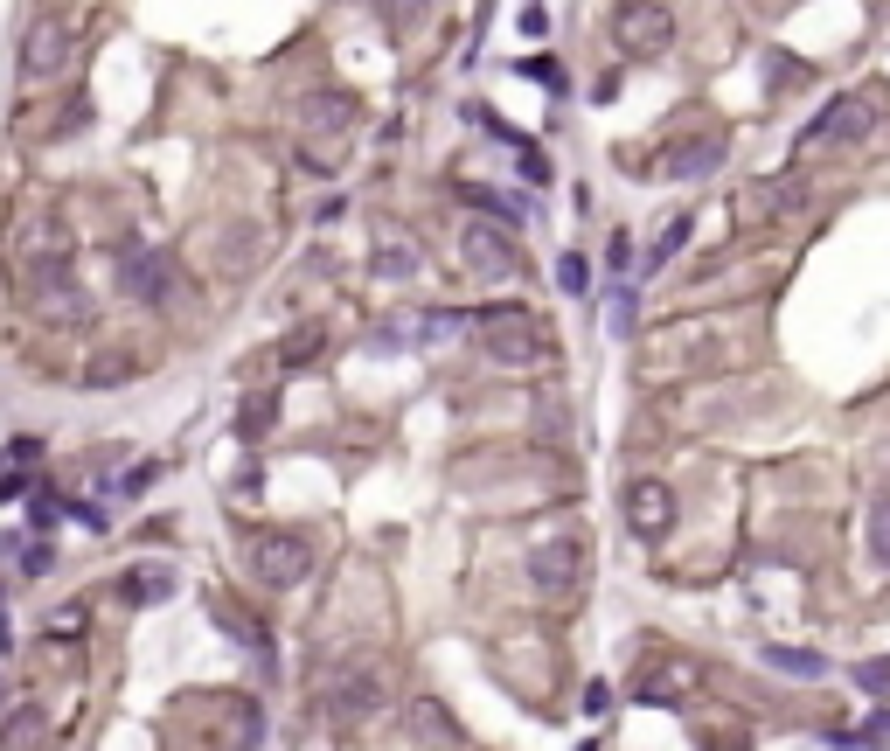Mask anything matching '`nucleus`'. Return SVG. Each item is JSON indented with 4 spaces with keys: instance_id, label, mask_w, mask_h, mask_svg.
Returning <instances> with one entry per match:
<instances>
[{
    "instance_id": "3",
    "label": "nucleus",
    "mask_w": 890,
    "mask_h": 751,
    "mask_svg": "<svg viewBox=\"0 0 890 751\" xmlns=\"http://www.w3.org/2000/svg\"><path fill=\"white\" fill-rule=\"evenodd\" d=\"M870 133H877V98H870V91H849V98H828V105L807 119L800 153H821V147L849 153V147H863Z\"/></svg>"
},
{
    "instance_id": "28",
    "label": "nucleus",
    "mask_w": 890,
    "mask_h": 751,
    "mask_svg": "<svg viewBox=\"0 0 890 751\" xmlns=\"http://www.w3.org/2000/svg\"><path fill=\"white\" fill-rule=\"evenodd\" d=\"M605 703H612V689H605V682H592V689H585V717H605Z\"/></svg>"
},
{
    "instance_id": "10",
    "label": "nucleus",
    "mask_w": 890,
    "mask_h": 751,
    "mask_svg": "<svg viewBox=\"0 0 890 751\" xmlns=\"http://www.w3.org/2000/svg\"><path fill=\"white\" fill-rule=\"evenodd\" d=\"M626 529H633L640 543H661V536L675 529V494H668V480L640 473V480L626 487Z\"/></svg>"
},
{
    "instance_id": "4",
    "label": "nucleus",
    "mask_w": 890,
    "mask_h": 751,
    "mask_svg": "<svg viewBox=\"0 0 890 751\" xmlns=\"http://www.w3.org/2000/svg\"><path fill=\"white\" fill-rule=\"evenodd\" d=\"M70 56H77V21L70 14H35L21 49H14V70H21V84H49V77L70 70Z\"/></svg>"
},
{
    "instance_id": "29",
    "label": "nucleus",
    "mask_w": 890,
    "mask_h": 751,
    "mask_svg": "<svg viewBox=\"0 0 890 751\" xmlns=\"http://www.w3.org/2000/svg\"><path fill=\"white\" fill-rule=\"evenodd\" d=\"M592 98H598V105H612V98H619V70H605V77H598Z\"/></svg>"
},
{
    "instance_id": "16",
    "label": "nucleus",
    "mask_w": 890,
    "mask_h": 751,
    "mask_svg": "<svg viewBox=\"0 0 890 751\" xmlns=\"http://www.w3.org/2000/svg\"><path fill=\"white\" fill-rule=\"evenodd\" d=\"M376 279H418V251L411 244H376Z\"/></svg>"
},
{
    "instance_id": "24",
    "label": "nucleus",
    "mask_w": 890,
    "mask_h": 751,
    "mask_svg": "<svg viewBox=\"0 0 890 751\" xmlns=\"http://www.w3.org/2000/svg\"><path fill=\"white\" fill-rule=\"evenodd\" d=\"M522 181H529V188H543V181H550V160L536 153V140L522 147Z\"/></svg>"
},
{
    "instance_id": "22",
    "label": "nucleus",
    "mask_w": 890,
    "mask_h": 751,
    "mask_svg": "<svg viewBox=\"0 0 890 751\" xmlns=\"http://www.w3.org/2000/svg\"><path fill=\"white\" fill-rule=\"evenodd\" d=\"M313 355H320V327H299L293 341L279 348V362H286V369H299V362H313Z\"/></svg>"
},
{
    "instance_id": "7",
    "label": "nucleus",
    "mask_w": 890,
    "mask_h": 751,
    "mask_svg": "<svg viewBox=\"0 0 890 751\" xmlns=\"http://www.w3.org/2000/svg\"><path fill=\"white\" fill-rule=\"evenodd\" d=\"M459 258H466V272H480V279H522V272H529L522 237L501 230V223H487V216H473V223L459 230Z\"/></svg>"
},
{
    "instance_id": "20",
    "label": "nucleus",
    "mask_w": 890,
    "mask_h": 751,
    "mask_svg": "<svg viewBox=\"0 0 890 751\" xmlns=\"http://www.w3.org/2000/svg\"><path fill=\"white\" fill-rule=\"evenodd\" d=\"M870 557L890 571V494H877V501H870Z\"/></svg>"
},
{
    "instance_id": "5",
    "label": "nucleus",
    "mask_w": 890,
    "mask_h": 751,
    "mask_svg": "<svg viewBox=\"0 0 890 751\" xmlns=\"http://www.w3.org/2000/svg\"><path fill=\"white\" fill-rule=\"evenodd\" d=\"M251 578L265 585V592H293L313 578V536L306 529H265V536H251Z\"/></svg>"
},
{
    "instance_id": "1",
    "label": "nucleus",
    "mask_w": 890,
    "mask_h": 751,
    "mask_svg": "<svg viewBox=\"0 0 890 751\" xmlns=\"http://www.w3.org/2000/svg\"><path fill=\"white\" fill-rule=\"evenodd\" d=\"M466 320H473V341H480L487 362H501V369H536V362H550V334H543V320H536L529 306H480V313H466Z\"/></svg>"
},
{
    "instance_id": "2",
    "label": "nucleus",
    "mask_w": 890,
    "mask_h": 751,
    "mask_svg": "<svg viewBox=\"0 0 890 751\" xmlns=\"http://www.w3.org/2000/svg\"><path fill=\"white\" fill-rule=\"evenodd\" d=\"M522 571H529V592H536V599H578L585 578H592V543H585V529H543V536L529 543Z\"/></svg>"
},
{
    "instance_id": "21",
    "label": "nucleus",
    "mask_w": 890,
    "mask_h": 751,
    "mask_svg": "<svg viewBox=\"0 0 890 751\" xmlns=\"http://www.w3.org/2000/svg\"><path fill=\"white\" fill-rule=\"evenodd\" d=\"M605 272L612 279H633V230H612L605 237Z\"/></svg>"
},
{
    "instance_id": "27",
    "label": "nucleus",
    "mask_w": 890,
    "mask_h": 751,
    "mask_svg": "<svg viewBox=\"0 0 890 751\" xmlns=\"http://www.w3.org/2000/svg\"><path fill=\"white\" fill-rule=\"evenodd\" d=\"M856 682H863V689H890V668L884 661H870V668H856Z\"/></svg>"
},
{
    "instance_id": "25",
    "label": "nucleus",
    "mask_w": 890,
    "mask_h": 751,
    "mask_svg": "<svg viewBox=\"0 0 890 751\" xmlns=\"http://www.w3.org/2000/svg\"><path fill=\"white\" fill-rule=\"evenodd\" d=\"M49 564H56V550H49V543H42V536H35V550H21V571H28V578H42V571H49Z\"/></svg>"
},
{
    "instance_id": "11",
    "label": "nucleus",
    "mask_w": 890,
    "mask_h": 751,
    "mask_svg": "<svg viewBox=\"0 0 890 751\" xmlns=\"http://www.w3.org/2000/svg\"><path fill=\"white\" fill-rule=\"evenodd\" d=\"M724 153H731L724 133H689V140H675L661 153V181H710L724 167Z\"/></svg>"
},
{
    "instance_id": "17",
    "label": "nucleus",
    "mask_w": 890,
    "mask_h": 751,
    "mask_svg": "<svg viewBox=\"0 0 890 751\" xmlns=\"http://www.w3.org/2000/svg\"><path fill=\"white\" fill-rule=\"evenodd\" d=\"M557 286H564L571 300H585V293H592V258H585V251H564V258H557Z\"/></svg>"
},
{
    "instance_id": "13",
    "label": "nucleus",
    "mask_w": 890,
    "mask_h": 751,
    "mask_svg": "<svg viewBox=\"0 0 890 751\" xmlns=\"http://www.w3.org/2000/svg\"><path fill=\"white\" fill-rule=\"evenodd\" d=\"M689 237H696V209H675V223H668V230H661V237H654V251H647V265H633V272H640V279H647V272H661V265H675V258H682V244H689Z\"/></svg>"
},
{
    "instance_id": "9",
    "label": "nucleus",
    "mask_w": 890,
    "mask_h": 751,
    "mask_svg": "<svg viewBox=\"0 0 890 751\" xmlns=\"http://www.w3.org/2000/svg\"><path fill=\"white\" fill-rule=\"evenodd\" d=\"M612 42H619L633 63H647V56H661V49L675 42V14L654 7V0H619V7H612Z\"/></svg>"
},
{
    "instance_id": "26",
    "label": "nucleus",
    "mask_w": 890,
    "mask_h": 751,
    "mask_svg": "<svg viewBox=\"0 0 890 751\" xmlns=\"http://www.w3.org/2000/svg\"><path fill=\"white\" fill-rule=\"evenodd\" d=\"M529 77H543L550 91H564V63H550V56H529Z\"/></svg>"
},
{
    "instance_id": "6",
    "label": "nucleus",
    "mask_w": 890,
    "mask_h": 751,
    "mask_svg": "<svg viewBox=\"0 0 890 751\" xmlns=\"http://www.w3.org/2000/svg\"><path fill=\"white\" fill-rule=\"evenodd\" d=\"M119 293L153 306V313H167L181 300V265L167 251H153V244H119Z\"/></svg>"
},
{
    "instance_id": "8",
    "label": "nucleus",
    "mask_w": 890,
    "mask_h": 751,
    "mask_svg": "<svg viewBox=\"0 0 890 751\" xmlns=\"http://www.w3.org/2000/svg\"><path fill=\"white\" fill-rule=\"evenodd\" d=\"M390 710V675L383 668H348L334 689H327V724L334 731H362L369 717Z\"/></svg>"
},
{
    "instance_id": "30",
    "label": "nucleus",
    "mask_w": 890,
    "mask_h": 751,
    "mask_svg": "<svg viewBox=\"0 0 890 751\" xmlns=\"http://www.w3.org/2000/svg\"><path fill=\"white\" fill-rule=\"evenodd\" d=\"M383 7H390V14H397V21H404V14H418V7H425V0H383Z\"/></svg>"
},
{
    "instance_id": "15",
    "label": "nucleus",
    "mask_w": 890,
    "mask_h": 751,
    "mask_svg": "<svg viewBox=\"0 0 890 751\" xmlns=\"http://www.w3.org/2000/svg\"><path fill=\"white\" fill-rule=\"evenodd\" d=\"M765 661H772L779 675H793V682H821V675H828V661L807 654V647H765Z\"/></svg>"
},
{
    "instance_id": "31",
    "label": "nucleus",
    "mask_w": 890,
    "mask_h": 751,
    "mask_svg": "<svg viewBox=\"0 0 890 751\" xmlns=\"http://www.w3.org/2000/svg\"><path fill=\"white\" fill-rule=\"evenodd\" d=\"M0 703H7V682H0Z\"/></svg>"
},
{
    "instance_id": "19",
    "label": "nucleus",
    "mask_w": 890,
    "mask_h": 751,
    "mask_svg": "<svg viewBox=\"0 0 890 751\" xmlns=\"http://www.w3.org/2000/svg\"><path fill=\"white\" fill-rule=\"evenodd\" d=\"M153 480H160V459H140V466H126V473L112 480V494H119V501H140Z\"/></svg>"
},
{
    "instance_id": "12",
    "label": "nucleus",
    "mask_w": 890,
    "mask_h": 751,
    "mask_svg": "<svg viewBox=\"0 0 890 751\" xmlns=\"http://www.w3.org/2000/svg\"><path fill=\"white\" fill-rule=\"evenodd\" d=\"M119 599L126 605H167L174 599V564H133L119 578Z\"/></svg>"
},
{
    "instance_id": "18",
    "label": "nucleus",
    "mask_w": 890,
    "mask_h": 751,
    "mask_svg": "<svg viewBox=\"0 0 890 751\" xmlns=\"http://www.w3.org/2000/svg\"><path fill=\"white\" fill-rule=\"evenodd\" d=\"M605 327H612V334H633V279H612V300H605Z\"/></svg>"
},
{
    "instance_id": "23",
    "label": "nucleus",
    "mask_w": 890,
    "mask_h": 751,
    "mask_svg": "<svg viewBox=\"0 0 890 751\" xmlns=\"http://www.w3.org/2000/svg\"><path fill=\"white\" fill-rule=\"evenodd\" d=\"M842 745H890V710H877L863 731H842Z\"/></svg>"
},
{
    "instance_id": "14",
    "label": "nucleus",
    "mask_w": 890,
    "mask_h": 751,
    "mask_svg": "<svg viewBox=\"0 0 890 751\" xmlns=\"http://www.w3.org/2000/svg\"><path fill=\"white\" fill-rule=\"evenodd\" d=\"M272 418H279V390L244 397V411H237V439H244V446H251V439H265V432H272Z\"/></svg>"
},
{
    "instance_id": "32",
    "label": "nucleus",
    "mask_w": 890,
    "mask_h": 751,
    "mask_svg": "<svg viewBox=\"0 0 890 751\" xmlns=\"http://www.w3.org/2000/svg\"><path fill=\"white\" fill-rule=\"evenodd\" d=\"M0 599H7V585H0Z\"/></svg>"
}]
</instances>
